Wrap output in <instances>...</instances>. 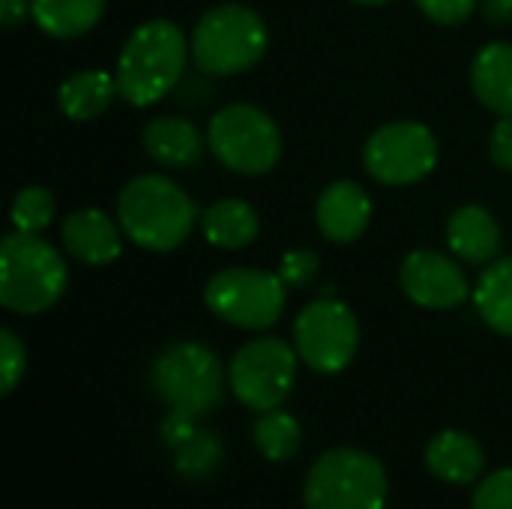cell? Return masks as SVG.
Returning a JSON list of instances; mask_svg holds the SVG:
<instances>
[{"label": "cell", "mask_w": 512, "mask_h": 509, "mask_svg": "<svg viewBox=\"0 0 512 509\" xmlns=\"http://www.w3.org/2000/svg\"><path fill=\"white\" fill-rule=\"evenodd\" d=\"M189 51L186 33L174 21L153 18L138 24L117 57L114 78L120 96L135 108L165 99L183 78Z\"/></svg>", "instance_id": "6da1fadb"}, {"label": "cell", "mask_w": 512, "mask_h": 509, "mask_svg": "<svg viewBox=\"0 0 512 509\" xmlns=\"http://www.w3.org/2000/svg\"><path fill=\"white\" fill-rule=\"evenodd\" d=\"M117 219L135 246L171 252L192 234L198 210L174 180L162 174H141L123 186L117 198Z\"/></svg>", "instance_id": "7a4b0ae2"}, {"label": "cell", "mask_w": 512, "mask_h": 509, "mask_svg": "<svg viewBox=\"0 0 512 509\" xmlns=\"http://www.w3.org/2000/svg\"><path fill=\"white\" fill-rule=\"evenodd\" d=\"M69 282L63 255L39 234L12 231L0 243V303L18 315L51 309Z\"/></svg>", "instance_id": "3957f363"}, {"label": "cell", "mask_w": 512, "mask_h": 509, "mask_svg": "<svg viewBox=\"0 0 512 509\" xmlns=\"http://www.w3.org/2000/svg\"><path fill=\"white\" fill-rule=\"evenodd\" d=\"M225 369L216 357L201 342H174L168 345L153 369H150V384L156 396L183 417H207L225 396Z\"/></svg>", "instance_id": "277c9868"}, {"label": "cell", "mask_w": 512, "mask_h": 509, "mask_svg": "<svg viewBox=\"0 0 512 509\" xmlns=\"http://www.w3.org/2000/svg\"><path fill=\"white\" fill-rule=\"evenodd\" d=\"M267 51L264 18L243 3L213 6L192 33V60L207 75H240Z\"/></svg>", "instance_id": "5b68a950"}, {"label": "cell", "mask_w": 512, "mask_h": 509, "mask_svg": "<svg viewBox=\"0 0 512 509\" xmlns=\"http://www.w3.org/2000/svg\"><path fill=\"white\" fill-rule=\"evenodd\" d=\"M303 501L306 509H384V465L363 450H330L306 474Z\"/></svg>", "instance_id": "8992f818"}, {"label": "cell", "mask_w": 512, "mask_h": 509, "mask_svg": "<svg viewBox=\"0 0 512 509\" xmlns=\"http://www.w3.org/2000/svg\"><path fill=\"white\" fill-rule=\"evenodd\" d=\"M207 147L228 171L258 177L276 168L282 156V132L267 111L237 102L213 114L207 126Z\"/></svg>", "instance_id": "52a82bcc"}, {"label": "cell", "mask_w": 512, "mask_h": 509, "mask_svg": "<svg viewBox=\"0 0 512 509\" xmlns=\"http://www.w3.org/2000/svg\"><path fill=\"white\" fill-rule=\"evenodd\" d=\"M285 282L279 273H264L252 267H228L216 273L204 288L207 309L240 330H267L282 318Z\"/></svg>", "instance_id": "ba28073f"}, {"label": "cell", "mask_w": 512, "mask_h": 509, "mask_svg": "<svg viewBox=\"0 0 512 509\" xmlns=\"http://www.w3.org/2000/svg\"><path fill=\"white\" fill-rule=\"evenodd\" d=\"M297 378V348L285 339L264 336L246 342L231 366H228V387L231 393L252 411H273L279 408Z\"/></svg>", "instance_id": "9c48e42d"}, {"label": "cell", "mask_w": 512, "mask_h": 509, "mask_svg": "<svg viewBox=\"0 0 512 509\" xmlns=\"http://www.w3.org/2000/svg\"><path fill=\"white\" fill-rule=\"evenodd\" d=\"M294 348L309 369L321 375L342 372L360 348V324L342 300L327 294L297 315Z\"/></svg>", "instance_id": "30bf717a"}, {"label": "cell", "mask_w": 512, "mask_h": 509, "mask_svg": "<svg viewBox=\"0 0 512 509\" xmlns=\"http://www.w3.org/2000/svg\"><path fill=\"white\" fill-rule=\"evenodd\" d=\"M369 177L384 186H408L429 177L438 165V141L417 120H396L375 129L363 147Z\"/></svg>", "instance_id": "8fae6325"}, {"label": "cell", "mask_w": 512, "mask_h": 509, "mask_svg": "<svg viewBox=\"0 0 512 509\" xmlns=\"http://www.w3.org/2000/svg\"><path fill=\"white\" fill-rule=\"evenodd\" d=\"M399 279L408 300H414L423 309H456L471 297L462 267H456L453 258L432 249L411 252L402 261Z\"/></svg>", "instance_id": "7c38bea8"}, {"label": "cell", "mask_w": 512, "mask_h": 509, "mask_svg": "<svg viewBox=\"0 0 512 509\" xmlns=\"http://www.w3.org/2000/svg\"><path fill=\"white\" fill-rule=\"evenodd\" d=\"M162 441L174 450V468L183 480H207L222 465V438L195 426L192 417L171 411L162 420Z\"/></svg>", "instance_id": "4fadbf2b"}, {"label": "cell", "mask_w": 512, "mask_h": 509, "mask_svg": "<svg viewBox=\"0 0 512 509\" xmlns=\"http://www.w3.org/2000/svg\"><path fill=\"white\" fill-rule=\"evenodd\" d=\"M315 222L330 243H351L369 228L372 201L357 183L336 180L321 192L315 204Z\"/></svg>", "instance_id": "5bb4252c"}, {"label": "cell", "mask_w": 512, "mask_h": 509, "mask_svg": "<svg viewBox=\"0 0 512 509\" xmlns=\"http://www.w3.org/2000/svg\"><path fill=\"white\" fill-rule=\"evenodd\" d=\"M120 231L123 228L102 210H75L63 222V246L75 261L87 267H105L123 252Z\"/></svg>", "instance_id": "9a60e30c"}, {"label": "cell", "mask_w": 512, "mask_h": 509, "mask_svg": "<svg viewBox=\"0 0 512 509\" xmlns=\"http://www.w3.org/2000/svg\"><path fill=\"white\" fill-rule=\"evenodd\" d=\"M447 246L468 264H489L501 249V228L486 207L465 204L447 222Z\"/></svg>", "instance_id": "2e32d148"}, {"label": "cell", "mask_w": 512, "mask_h": 509, "mask_svg": "<svg viewBox=\"0 0 512 509\" xmlns=\"http://www.w3.org/2000/svg\"><path fill=\"white\" fill-rule=\"evenodd\" d=\"M141 141L147 156L162 168H189L204 156V138L186 117L150 120Z\"/></svg>", "instance_id": "e0dca14e"}, {"label": "cell", "mask_w": 512, "mask_h": 509, "mask_svg": "<svg viewBox=\"0 0 512 509\" xmlns=\"http://www.w3.org/2000/svg\"><path fill=\"white\" fill-rule=\"evenodd\" d=\"M426 465L438 480L465 486V483L480 480V474L486 468V456H483V447L471 435L447 429L429 441Z\"/></svg>", "instance_id": "ac0fdd59"}, {"label": "cell", "mask_w": 512, "mask_h": 509, "mask_svg": "<svg viewBox=\"0 0 512 509\" xmlns=\"http://www.w3.org/2000/svg\"><path fill=\"white\" fill-rule=\"evenodd\" d=\"M471 87L489 111L512 117V42H489L477 51Z\"/></svg>", "instance_id": "d6986e66"}, {"label": "cell", "mask_w": 512, "mask_h": 509, "mask_svg": "<svg viewBox=\"0 0 512 509\" xmlns=\"http://www.w3.org/2000/svg\"><path fill=\"white\" fill-rule=\"evenodd\" d=\"M201 231H204L207 243L216 249H246L255 243V237L261 231V219L249 201L222 198L204 210Z\"/></svg>", "instance_id": "ffe728a7"}, {"label": "cell", "mask_w": 512, "mask_h": 509, "mask_svg": "<svg viewBox=\"0 0 512 509\" xmlns=\"http://www.w3.org/2000/svg\"><path fill=\"white\" fill-rule=\"evenodd\" d=\"M117 78L102 69H84L69 75L57 90V105L69 120L99 117L117 96Z\"/></svg>", "instance_id": "44dd1931"}, {"label": "cell", "mask_w": 512, "mask_h": 509, "mask_svg": "<svg viewBox=\"0 0 512 509\" xmlns=\"http://www.w3.org/2000/svg\"><path fill=\"white\" fill-rule=\"evenodd\" d=\"M105 0H30L36 27L54 39H75L99 24Z\"/></svg>", "instance_id": "7402d4cb"}, {"label": "cell", "mask_w": 512, "mask_h": 509, "mask_svg": "<svg viewBox=\"0 0 512 509\" xmlns=\"http://www.w3.org/2000/svg\"><path fill=\"white\" fill-rule=\"evenodd\" d=\"M474 303L495 333L512 339V255L483 270L474 288Z\"/></svg>", "instance_id": "603a6c76"}, {"label": "cell", "mask_w": 512, "mask_h": 509, "mask_svg": "<svg viewBox=\"0 0 512 509\" xmlns=\"http://www.w3.org/2000/svg\"><path fill=\"white\" fill-rule=\"evenodd\" d=\"M252 438H255L258 453L270 462H288L291 456H297L303 444L300 423L288 411H279V408L261 414V420L252 429Z\"/></svg>", "instance_id": "cb8c5ba5"}, {"label": "cell", "mask_w": 512, "mask_h": 509, "mask_svg": "<svg viewBox=\"0 0 512 509\" xmlns=\"http://www.w3.org/2000/svg\"><path fill=\"white\" fill-rule=\"evenodd\" d=\"M54 219V198L42 186H27L12 201V228L24 234H39Z\"/></svg>", "instance_id": "d4e9b609"}, {"label": "cell", "mask_w": 512, "mask_h": 509, "mask_svg": "<svg viewBox=\"0 0 512 509\" xmlns=\"http://www.w3.org/2000/svg\"><path fill=\"white\" fill-rule=\"evenodd\" d=\"M27 369V351L12 330H0V393H12Z\"/></svg>", "instance_id": "484cf974"}, {"label": "cell", "mask_w": 512, "mask_h": 509, "mask_svg": "<svg viewBox=\"0 0 512 509\" xmlns=\"http://www.w3.org/2000/svg\"><path fill=\"white\" fill-rule=\"evenodd\" d=\"M474 509H512V468L480 480L474 492Z\"/></svg>", "instance_id": "4316f807"}, {"label": "cell", "mask_w": 512, "mask_h": 509, "mask_svg": "<svg viewBox=\"0 0 512 509\" xmlns=\"http://www.w3.org/2000/svg\"><path fill=\"white\" fill-rule=\"evenodd\" d=\"M279 276L291 288H306L318 276V255L312 249H291L282 255Z\"/></svg>", "instance_id": "83f0119b"}, {"label": "cell", "mask_w": 512, "mask_h": 509, "mask_svg": "<svg viewBox=\"0 0 512 509\" xmlns=\"http://www.w3.org/2000/svg\"><path fill=\"white\" fill-rule=\"evenodd\" d=\"M480 0H417V6L423 9V15L441 27H459L465 24Z\"/></svg>", "instance_id": "f1b7e54d"}, {"label": "cell", "mask_w": 512, "mask_h": 509, "mask_svg": "<svg viewBox=\"0 0 512 509\" xmlns=\"http://www.w3.org/2000/svg\"><path fill=\"white\" fill-rule=\"evenodd\" d=\"M492 162L495 168L512 174V117H501L495 132H492V144H489Z\"/></svg>", "instance_id": "f546056e"}, {"label": "cell", "mask_w": 512, "mask_h": 509, "mask_svg": "<svg viewBox=\"0 0 512 509\" xmlns=\"http://www.w3.org/2000/svg\"><path fill=\"white\" fill-rule=\"evenodd\" d=\"M27 12H30V0H0V24L6 30L18 27Z\"/></svg>", "instance_id": "4dcf8cb0"}, {"label": "cell", "mask_w": 512, "mask_h": 509, "mask_svg": "<svg viewBox=\"0 0 512 509\" xmlns=\"http://www.w3.org/2000/svg\"><path fill=\"white\" fill-rule=\"evenodd\" d=\"M483 15L492 24H512V0H483Z\"/></svg>", "instance_id": "1f68e13d"}, {"label": "cell", "mask_w": 512, "mask_h": 509, "mask_svg": "<svg viewBox=\"0 0 512 509\" xmlns=\"http://www.w3.org/2000/svg\"><path fill=\"white\" fill-rule=\"evenodd\" d=\"M354 3H360V6H384L390 0H354Z\"/></svg>", "instance_id": "d6a6232c"}]
</instances>
